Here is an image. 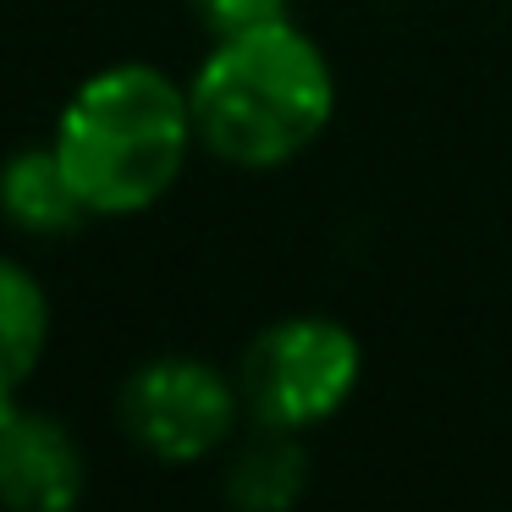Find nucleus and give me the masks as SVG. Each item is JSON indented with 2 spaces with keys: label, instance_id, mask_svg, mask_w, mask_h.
Masks as SVG:
<instances>
[{
  "label": "nucleus",
  "instance_id": "obj_5",
  "mask_svg": "<svg viewBox=\"0 0 512 512\" xmlns=\"http://www.w3.org/2000/svg\"><path fill=\"white\" fill-rule=\"evenodd\" d=\"M83 446L61 419L23 402L0 408V507L6 512H72L83 501Z\"/></svg>",
  "mask_w": 512,
  "mask_h": 512
},
{
  "label": "nucleus",
  "instance_id": "obj_3",
  "mask_svg": "<svg viewBox=\"0 0 512 512\" xmlns=\"http://www.w3.org/2000/svg\"><path fill=\"white\" fill-rule=\"evenodd\" d=\"M358 375H364V347L342 320L292 314V320H270L248 342L237 364V391L254 424L303 435L347 408Z\"/></svg>",
  "mask_w": 512,
  "mask_h": 512
},
{
  "label": "nucleus",
  "instance_id": "obj_8",
  "mask_svg": "<svg viewBox=\"0 0 512 512\" xmlns=\"http://www.w3.org/2000/svg\"><path fill=\"white\" fill-rule=\"evenodd\" d=\"M50 342V298L12 254H0V408L34 380Z\"/></svg>",
  "mask_w": 512,
  "mask_h": 512
},
{
  "label": "nucleus",
  "instance_id": "obj_1",
  "mask_svg": "<svg viewBox=\"0 0 512 512\" xmlns=\"http://www.w3.org/2000/svg\"><path fill=\"white\" fill-rule=\"evenodd\" d=\"M193 127L210 155L248 171L298 160L336 111V72L325 50L287 17L215 39L188 83Z\"/></svg>",
  "mask_w": 512,
  "mask_h": 512
},
{
  "label": "nucleus",
  "instance_id": "obj_2",
  "mask_svg": "<svg viewBox=\"0 0 512 512\" xmlns=\"http://www.w3.org/2000/svg\"><path fill=\"white\" fill-rule=\"evenodd\" d=\"M50 144L89 215H138L177 188L199 127L182 83L144 61H116L72 89Z\"/></svg>",
  "mask_w": 512,
  "mask_h": 512
},
{
  "label": "nucleus",
  "instance_id": "obj_6",
  "mask_svg": "<svg viewBox=\"0 0 512 512\" xmlns=\"http://www.w3.org/2000/svg\"><path fill=\"white\" fill-rule=\"evenodd\" d=\"M0 215L28 237H67L89 221V204L72 188L56 144H23L0 166Z\"/></svg>",
  "mask_w": 512,
  "mask_h": 512
},
{
  "label": "nucleus",
  "instance_id": "obj_4",
  "mask_svg": "<svg viewBox=\"0 0 512 512\" xmlns=\"http://www.w3.org/2000/svg\"><path fill=\"white\" fill-rule=\"evenodd\" d=\"M237 413H243L237 380H226L215 364L188 353L138 364L116 397V419H122L127 441L160 463H199V457L221 452L237 430Z\"/></svg>",
  "mask_w": 512,
  "mask_h": 512
},
{
  "label": "nucleus",
  "instance_id": "obj_7",
  "mask_svg": "<svg viewBox=\"0 0 512 512\" xmlns=\"http://www.w3.org/2000/svg\"><path fill=\"white\" fill-rule=\"evenodd\" d=\"M309 490V452L292 430H265L237 446L226 463V501L232 512H292Z\"/></svg>",
  "mask_w": 512,
  "mask_h": 512
},
{
  "label": "nucleus",
  "instance_id": "obj_9",
  "mask_svg": "<svg viewBox=\"0 0 512 512\" xmlns=\"http://www.w3.org/2000/svg\"><path fill=\"white\" fill-rule=\"evenodd\" d=\"M188 12L210 28L215 39L226 34H248V28H265L287 17V0H188Z\"/></svg>",
  "mask_w": 512,
  "mask_h": 512
}]
</instances>
